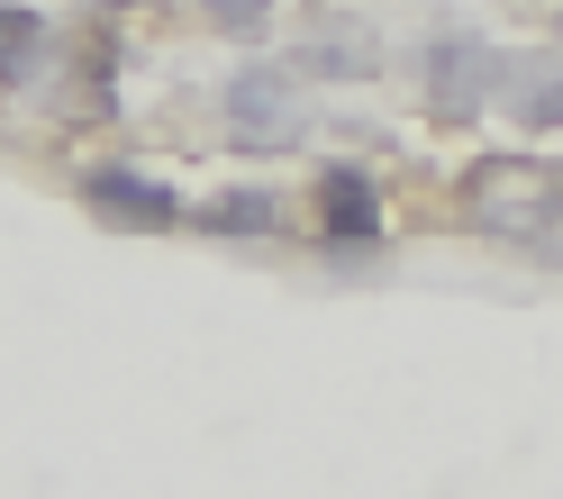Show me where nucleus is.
<instances>
[{
  "label": "nucleus",
  "mask_w": 563,
  "mask_h": 499,
  "mask_svg": "<svg viewBox=\"0 0 563 499\" xmlns=\"http://www.w3.org/2000/svg\"><path fill=\"white\" fill-rule=\"evenodd\" d=\"M473 219L490 236L527 245V255L563 264V173H545V164H490L473 182Z\"/></svg>",
  "instance_id": "nucleus-1"
},
{
  "label": "nucleus",
  "mask_w": 563,
  "mask_h": 499,
  "mask_svg": "<svg viewBox=\"0 0 563 499\" xmlns=\"http://www.w3.org/2000/svg\"><path fill=\"white\" fill-rule=\"evenodd\" d=\"M228 136L245 155H282V146H300V91L282 64H245V74L228 82Z\"/></svg>",
  "instance_id": "nucleus-2"
},
{
  "label": "nucleus",
  "mask_w": 563,
  "mask_h": 499,
  "mask_svg": "<svg viewBox=\"0 0 563 499\" xmlns=\"http://www.w3.org/2000/svg\"><path fill=\"white\" fill-rule=\"evenodd\" d=\"M418 82H428V100L445 119H473L482 100L509 82V64H500V46H482V37H437L428 64H418Z\"/></svg>",
  "instance_id": "nucleus-3"
},
{
  "label": "nucleus",
  "mask_w": 563,
  "mask_h": 499,
  "mask_svg": "<svg viewBox=\"0 0 563 499\" xmlns=\"http://www.w3.org/2000/svg\"><path fill=\"white\" fill-rule=\"evenodd\" d=\"M82 209H91V219H110V228H146V236H164L173 219H183V200H173L155 173H128V164L82 173Z\"/></svg>",
  "instance_id": "nucleus-4"
},
{
  "label": "nucleus",
  "mask_w": 563,
  "mask_h": 499,
  "mask_svg": "<svg viewBox=\"0 0 563 499\" xmlns=\"http://www.w3.org/2000/svg\"><path fill=\"white\" fill-rule=\"evenodd\" d=\"M300 64H309V74H336V82H355V74H373V27L364 19H319V27H309V46H300Z\"/></svg>",
  "instance_id": "nucleus-5"
},
{
  "label": "nucleus",
  "mask_w": 563,
  "mask_h": 499,
  "mask_svg": "<svg viewBox=\"0 0 563 499\" xmlns=\"http://www.w3.org/2000/svg\"><path fill=\"white\" fill-rule=\"evenodd\" d=\"M200 228L209 236H273L282 228V191H219L200 209Z\"/></svg>",
  "instance_id": "nucleus-6"
},
{
  "label": "nucleus",
  "mask_w": 563,
  "mask_h": 499,
  "mask_svg": "<svg viewBox=\"0 0 563 499\" xmlns=\"http://www.w3.org/2000/svg\"><path fill=\"white\" fill-rule=\"evenodd\" d=\"M37 64H46V19L0 10V82H37Z\"/></svg>",
  "instance_id": "nucleus-7"
},
{
  "label": "nucleus",
  "mask_w": 563,
  "mask_h": 499,
  "mask_svg": "<svg viewBox=\"0 0 563 499\" xmlns=\"http://www.w3.org/2000/svg\"><path fill=\"white\" fill-rule=\"evenodd\" d=\"M328 200V236H373V182H364V173H328V182H319Z\"/></svg>",
  "instance_id": "nucleus-8"
},
{
  "label": "nucleus",
  "mask_w": 563,
  "mask_h": 499,
  "mask_svg": "<svg viewBox=\"0 0 563 499\" xmlns=\"http://www.w3.org/2000/svg\"><path fill=\"white\" fill-rule=\"evenodd\" d=\"M518 110L537 119V127H554V119H563V74H527V82H518Z\"/></svg>",
  "instance_id": "nucleus-9"
},
{
  "label": "nucleus",
  "mask_w": 563,
  "mask_h": 499,
  "mask_svg": "<svg viewBox=\"0 0 563 499\" xmlns=\"http://www.w3.org/2000/svg\"><path fill=\"white\" fill-rule=\"evenodd\" d=\"M200 10H209V27H255L273 0H200Z\"/></svg>",
  "instance_id": "nucleus-10"
}]
</instances>
